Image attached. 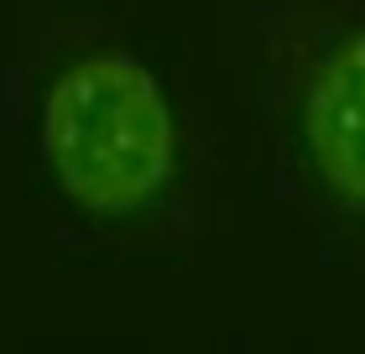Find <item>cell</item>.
<instances>
[{"label": "cell", "mask_w": 365, "mask_h": 354, "mask_svg": "<svg viewBox=\"0 0 365 354\" xmlns=\"http://www.w3.org/2000/svg\"><path fill=\"white\" fill-rule=\"evenodd\" d=\"M37 146L78 214L136 219L178 177L182 136L162 78L130 47H89L42 94Z\"/></svg>", "instance_id": "2"}, {"label": "cell", "mask_w": 365, "mask_h": 354, "mask_svg": "<svg viewBox=\"0 0 365 354\" xmlns=\"http://www.w3.org/2000/svg\"><path fill=\"white\" fill-rule=\"evenodd\" d=\"M256 105L282 198L324 240H365V16L267 31Z\"/></svg>", "instance_id": "1"}]
</instances>
